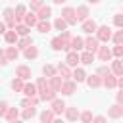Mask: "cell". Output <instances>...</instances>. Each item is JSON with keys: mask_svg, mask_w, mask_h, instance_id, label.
I'll list each match as a JSON object with an SVG mask.
<instances>
[{"mask_svg": "<svg viewBox=\"0 0 123 123\" xmlns=\"http://www.w3.org/2000/svg\"><path fill=\"white\" fill-rule=\"evenodd\" d=\"M62 15H63V19H65L67 23H71V25H73V23L77 21V12H75L73 8H65Z\"/></svg>", "mask_w": 123, "mask_h": 123, "instance_id": "1", "label": "cell"}, {"mask_svg": "<svg viewBox=\"0 0 123 123\" xmlns=\"http://www.w3.org/2000/svg\"><path fill=\"white\" fill-rule=\"evenodd\" d=\"M110 38H111V31H110V27H100V29H98V40L108 42Z\"/></svg>", "mask_w": 123, "mask_h": 123, "instance_id": "2", "label": "cell"}, {"mask_svg": "<svg viewBox=\"0 0 123 123\" xmlns=\"http://www.w3.org/2000/svg\"><path fill=\"white\" fill-rule=\"evenodd\" d=\"M98 58H100L102 62H108V60L111 58V50H110L108 46H102V48L98 50Z\"/></svg>", "mask_w": 123, "mask_h": 123, "instance_id": "3", "label": "cell"}, {"mask_svg": "<svg viewBox=\"0 0 123 123\" xmlns=\"http://www.w3.org/2000/svg\"><path fill=\"white\" fill-rule=\"evenodd\" d=\"M65 62H67V65H77V63L81 62V56H79L77 52H69L67 58H65Z\"/></svg>", "mask_w": 123, "mask_h": 123, "instance_id": "4", "label": "cell"}, {"mask_svg": "<svg viewBox=\"0 0 123 123\" xmlns=\"http://www.w3.org/2000/svg\"><path fill=\"white\" fill-rule=\"evenodd\" d=\"M15 73H17V77H19V79H29V77H31V69H29V67H25V65H19Z\"/></svg>", "mask_w": 123, "mask_h": 123, "instance_id": "5", "label": "cell"}, {"mask_svg": "<svg viewBox=\"0 0 123 123\" xmlns=\"http://www.w3.org/2000/svg\"><path fill=\"white\" fill-rule=\"evenodd\" d=\"M85 44H86L88 52H94V50L98 48V38H94V37H88V38L85 40Z\"/></svg>", "mask_w": 123, "mask_h": 123, "instance_id": "6", "label": "cell"}, {"mask_svg": "<svg viewBox=\"0 0 123 123\" xmlns=\"http://www.w3.org/2000/svg\"><path fill=\"white\" fill-rule=\"evenodd\" d=\"M62 92H63V94H73V92H75V83H71V81L63 83V85H62Z\"/></svg>", "mask_w": 123, "mask_h": 123, "instance_id": "7", "label": "cell"}, {"mask_svg": "<svg viewBox=\"0 0 123 123\" xmlns=\"http://www.w3.org/2000/svg\"><path fill=\"white\" fill-rule=\"evenodd\" d=\"M63 110H65V104H63L62 100H54V102H52V111H54V113H62Z\"/></svg>", "mask_w": 123, "mask_h": 123, "instance_id": "8", "label": "cell"}, {"mask_svg": "<svg viewBox=\"0 0 123 123\" xmlns=\"http://www.w3.org/2000/svg\"><path fill=\"white\" fill-rule=\"evenodd\" d=\"M110 115H111V117H121V115H123V106H121V104L111 106V108H110Z\"/></svg>", "mask_w": 123, "mask_h": 123, "instance_id": "9", "label": "cell"}, {"mask_svg": "<svg viewBox=\"0 0 123 123\" xmlns=\"http://www.w3.org/2000/svg\"><path fill=\"white\" fill-rule=\"evenodd\" d=\"M52 119H54V111L52 110H46V111L40 113V121L42 123H52Z\"/></svg>", "mask_w": 123, "mask_h": 123, "instance_id": "10", "label": "cell"}, {"mask_svg": "<svg viewBox=\"0 0 123 123\" xmlns=\"http://www.w3.org/2000/svg\"><path fill=\"white\" fill-rule=\"evenodd\" d=\"M117 83H119V81H115V77H111L110 73H108V75H106V79H104V85H106L108 88H113Z\"/></svg>", "mask_w": 123, "mask_h": 123, "instance_id": "11", "label": "cell"}, {"mask_svg": "<svg viewBox=\"0 0 123 123\" xmlns=\"http://www.w3.org/2000/svg\"><path fill=\"white\" fill-rule=\"evenodd\" d=\"M62 85H63V83H62L60 77H52V79H50V86H52L54 90H62Z\"/></svg>", "mask_w": 123, "mask_h": 123, "instance_id": "12", "label": "cell"}, {"mask_svg": "<svg viewBox=\"0 0 123 123\" xmlns=\"http://www.w3.org/2000/svg\"><path fill=\"white\" fill-rule=\"evenodd\" d=\"M86 15H88V8L86 6L77 8V19H86Z\"/></svg>", "mask_w": 123, "mask_h": 123, "instance_id": "13", "label": "cell"}, {"mask_svg": "<svg viewBox=\"0 0 123 123\" xmlns=\"http://www.w3.org/2000/svg\"><path fill=\"white\" fill-rule=\"evenodd\" d=\"M25 23H27L29 27H33V25H38V21H37V15H35V13H27V15H25Z\"/></svg>", "mask_w": 123, "mask_h": 123, "instance_id": "14", "label": "cell"}, {"mask_svg": "<svg viewBox=\"0 0 123 123\" xmlns=\"http://www.w3.org/2000/svg\"><path fill=\"white\" fill-rule=\"evenodd\" d=\"M83 29H85L86 33H92V31H96V23H94L92 19H88V21L83 23Z\"/></svg>", "mask_w": 123, "mask_h": 123, "instance_id": "15", "label": "cell"}, {"mask_svg": "<svg viewBox=\"0 0 123 123\" xmlns=\"http://www.w3.org/2000/svg\"><path fill=\"white\" fill-rule=\"evenodd\" d=\"M38 17H40V19H48V17H50V8H48V6H42V8L38 10Z\"/></svg>", "mask_w": 123, "mask_h": 123, "instance_id": "16", "label": "cell"}, {"mask_svg": "<svg viewBox=\"0 0 123 123\" xmlns=\"http://www.w3.org/2000/svg\"><path fill=\"white\" fill-rule=\"evenodd\" d=\"M13 29L17 31V35H23V37H27V35H29V25H15Z\"/></svg>", "mask_w": 123, "mask_h": 123, "instance_id": "17", "label": "cell"}, {"mask_svg": "<svg viewBox=\"0 0 123 123\" xmlns=\"http://www.w3.org/2000/svg\"><path fill=\"white\" fill-rule=\"evenodd\" d=\"M92 60H94V52H85L81 56V62L83 63H92Z\"/></svg>", "mask_w": 123, "mask_h": 123, "instance_id": "18", "label": "cell"}, {"mask_svg": "<svg viewBox=\"0 0 123 123\" xmlns=\"http://www.w3.org/2000/svg\"><path fill=\"white\" fill-rule=\"evenodd\" d=\"M113 73H117V75H123V60H117V62H113Z\"/></svg>", "mask_w": 123, "mask_h": 123, "instance_id": "19", "label": "cell"}, {"mask_svg": "<svg viewBox=\"0 0 123 123\" xmlns=\"http://www.w3.org/2000/svg\"><path fill=\"white\" fill-rule=\"evenodd\" d=\"M23 92H25L27 96H35V94H37V86H35V85H25Z\"/></svg>", "mask_w": 123, "mask_h": 123, "instance_id": "20", "label": "cell"}, {"mask_svg": "<svg viewBox=\"0 0 123 123\" xmlns=\"http://www.w3.org/2000/svg\"><path fill=\"white\" fill-rule=\"evenodd\" d=\"M54 25H56V29H58V31H63V29H65V25H67V21H65L63 17H58Z\"/></svg>", "mask_w": 123, "mask_h": 123, "instance_id": "21", "label": "cell"}, {"mask_svg": "<svg viewBox=\"0 0 123 123\" xmlns=\"http://www.w3.org/2000/svg\"><path fill=\"white\" fill-rule=\"evenodd\" d=\"M52 46H54L56 50H62V48H65V46H63V38H62V37L54 38V40H52Z\"/></svg>", "mask_w": 123, "mask_h": 123, "instance_id": "22", "label": "cell"}, {"mask_svg": "<svg viewBox=\"0 0 123 123\" xmlns=\"http://www.w3.org/2000/svg\"><path fill=\"white\" fill-rule=\"evenodd\" d=\"M83 44H85V40H83V38H73V44H71V48L77 52V50H81V48H83Z\"/></svg>", "mask_w": 123, "mask_h": 123, "instance_id": "23", "label": "cell"}, {"mask_svg": "<svg viewBox=\"0 0 123 123\" xmlns=\"http://www.w3.org/2000/svg\"><path fill=\"white\" fill-rule=\"evenodd\" d=\"M37 27H38L40 33H48V31H50V23H48V21H40Z\"/></svg>", "mask_w": 123, "mask_h": 123, "instance_id": "24", "label": "cell"}, {"mask_svg": "<svg viewBox=\"0 0 123 123\" xmlns=\"http://www.w3.org/2000/svg\"><path fill=\"white\" fill-rule=\"evenodd\" d=\"M37 54H38V52H37V48H35V46L25 48V56H27V58H37Z\"/></svg>", "mask_w": 123, "mask_h": 123, "instance_id": "25", "label": "cell"}, {"mask_svg": "<svg viewBox=\"0 0 123 123\" xmlns=\"http://www.w3.org/2000/svg\"><path fill=\"white\" fill-rule=\"evenodd\" d=\"M100 83H102V81L98 79V75H90V77H88V85H90V86H100Z\"/></svg>", "mask_w": 123, "mask_h": 123, "instance_id": "26", "label": "cell"}, {"mask_svg": "<svg viewBox=\"0 0 123 123\" xmlns=\"http://www.w3.org/2000/svg\"><path fill=\"white\" fill-rule=\"evenodd\" d=\"M77 117H79L77 108H69V110H67V119H71V121H73V119H77Z\"/></svg>", "mask_w": 123, "mask_h": 123, "instance_id": "27", "label": "cell"}, {"mask_svg": "<svg viewBox=\"0 0 123 123\" xmlns=\"http://www.w3.org/2000/svg\"><path fill=\"white\" fill-rule=\"evenodd\" d=\"M35 111H37V110H35V106H33V108H25V111H23V119L33 117V115H35Z\"/></svg>", "mask_w": 123, "mask_h": 123, "instance_id": "28", "label": "cell"}, {"mask_svg": "<svg viewBox=\"0 0 123 123\" xmlns=\"http://www.w3.org/2000/svg\"><path fill=\"white\" fill-rule=\"evenodd\" d=\"M58 71H60V75H63V77H69V69H67V65L60 63V65H58Z\"/></svg>", "mask_w": 123, "mask_h": 123, "instance_id": "29", "label": "cell"}, {"mask_svg": "<svg viewBox=\"0 0 123 123\" xmlns=\"http://www.w3.org/2000/svg\"><path fill=\"white\" fill-rule=\"evenodd\" d=\"M35 104H37V98H33V96L27 98V100H23V108H33Z\"/></svg>", "mask_w": 123, "mask_h": 123, "instance_id": "30", "label": "cell"}, {"mask_svg": "<svg viewBox=\"0 0 123 123\" xmlns=\"http://www.w3.org/2000/svg\"><path fill=\"white\" fill-rule=\"evenodd\" d=\"M4 117H6V119H10V121H15V117H17V110H15V108H13V110H10Z\"/></svg>", "mask_w": 123, "mask_h": 123, "instance_id": "31", "label": "cell"}, {"mask_svg": "<svg viewBox=\"0 0 123 123\" xmlns=\"http://www.w3.org/2000/svg\"><path fill=\"white\" fill-rule=\"evenodd\" d=\"M113 40H115V44H123V29L113 35Z\"/></svg>", "mask_w": 123, "mask_h": 123, "instance_id": "32", "label": "cell"}, {"mask_svg": "<svg viewBox=\"0 0 123 123\" xmlns=\"http://www.w3.org/2000/svg\"><path fill=\"white\" fill-rule=\"evenodd\" d=\"M12 86H13V90H23V88H25L23 83H21V79H15V81L12 83Z\"/></svg>", "mask_w": 123, "mask_h": 123, "instance_id": "33", "label": "cell"}, {"mask_svg": "<svg viewBox=\"0 0 123 123\" xmlns=\"http://www.w3.org/2000/svg\"><path fill=\"white\" fill-rule=\"evenodd\" d=\"M37 86H38V92H44V90L48 88V85H46V81H44V79H38Z\"/></svg>", "mask_w": 123, "mask_h": 123, "instance_id": "34", "label": "cell"}, {"mask_svg": "<svg viewBox=\"0 0 123 123\" xmlns=\"http://www.w3.org/2000/svg\"><path fill=\"white\" fill-rule=\"evenodd\" d=\"M15 38H17V35H15L13 31H10V33H6V42H15Z\"/></svg>", "mask_w": 123, "mask_h": 123, "instance_id": "35", "label": "cell"}, {"mask_svg": "<svg viewBox=\"0 0 123 123\" xmlns=\"http://www.w3.org/2000/svg\"><path fill=\"white\" fill-rule=\"evenodd\" d=\"M6 56H8L10 60H15V58H17V50H15V48H8V52H6Z\"/></svg>", "mask_w": 123, "mask_h": 123, "instance_id": "36", "label": "cell"}, {"mask_svg": "<svg viewBox=\"0 0 123 123\" xmlns=\"http://www.w3.org/2000/svg\"><path fill=\"white\" fill-rule=\"evenodd\" d=\"M73 77H75L77 81H83V79H85V71H83V69H75V73H73Z\"/></svg>", "mask_w": 123, "mask_h": 123, "instance_id": "37", "label": "cell"}, {"mask_svg": "<svg viewBox=\"0 0 123 123\" xmlns=\"http://www.w3.org/2000/svg\"><path fill=\"white\" fill-rule=\"evenodd\" d=\"M23 13H25V8H23V6H17V10H15V19H21Z\"/></svg>", "mask_w": 123, "mask_h": 123, "instance_id": "38", "label": "cell"}, {"mask_svg": "<svg viewBox=\"0 0 123 123\" xmlns=\"http://www.w3.org/2000/svg\"><path fill=\"white\" fill-rule=\"evenodd\" d=\"M42 71H44V75L54 77V67H52V65H44V69H42Z\"/></svg>", "mask_w": 123, "mask_h": 123, "instance_id": "39", "label": "cell"}, {"mask_svg": "<svg viewBox=\"0 0 123 123\" xmlns=\"http://www.w3.org/2000/svg\"><path fill=\"white\" fill-rule=\"evenodd\" d=\"M81 119H83V123H90V119H92V113H90V111H85V113L81 115Z\"/></svg>", "mask_w": 123, "mask_h": 123, "instance_id": "40", "label": "cell"}, {"mask_svg": "<svg viewBox=\"0 0 123 123\" xmlns=\"http://www.w3.org/2000/svg\"><path fill=\"white\" fill-rule=\"evenodd\" d=\"M19 46H21V48H29V46H31V38H29V37H25V38L19 42Z\"/></svg>", "mask_w": 123, "mask_h": 123, "instance_id": "41", "label": "cell"}, {"mask_svg": "<svg viewBox=\"0 0 123 123\" xmlns=\"http://www.w3.org/2000/svg\"><path fill=\"white\" fill-rule=\"evenodd\" d=\"M113 54H115V56H123V44H117V46L113 48Z\"/></svg>", "mask_w": 123, "mask_h": 123, "instance_id": "42", "label": "cell"}, {"mask_svg": "<svg viewBox=\"0 0 123 123\" xmlns=\"http://www.w3.org/2000/svg\"><path fill=\"white\" fill-rule=\"evenodd\" d=\"M113 23H115L117 27H121V29H123V15H115V19H113Z\"/></svg>", "mask_w": 123, "mask_h": 123, "instance_id": "43", "label": "cell"}, {"mask_svg": "<svg viewBox=\"0 0 123 123\" xmlns=\"http://www.w3.org/2000/svg\"><path fill=\"white\" fill-rule=\"evenodd\" d=\"M31 8H42V0H31Z\"/></svg>", "mask_w": 123, "mask_h": 123, "instance_id": "44", "label": "cell"}, {"mask_svg": "<svg viewBox=\"0 0 123 123\" xmlns=\"http://www.w3.org/2000/svg\"><path fill=\"white\" fill-rule=\"evenodd\" d=\"M98 73H100V75H108V73H110V71H108V69H106V67H100V69H98Z\"/></svg>", "mask_w": 123, "mask_h": 123, "instance_id": "45", "label": "cell"}, {"mask_svg": "<svg viewBox=\"0 0 123 123\" xmlns=\"http://www.w3.org/2000/svg\"><path fill=\"white\" fill-rule=\"evenodd\" d=\"M117 102H119V104H123V90H121V92H117Z\"/></svg>", "mask_w": 123, "mask_h": 123, "instance_id": "46", "label": "cell"}, {"mask_svg": "<svg viewBox=\"0 0 123 123\" xmlns=\"http://www.w3.org/2000/svg\"><path fill=\"white\" fill-rule=\"evenodd\" d=\"M94 123H106V119H104V117H96V119H94Z\"/></svg>", "mask_w": 123, "mask_h": 123, "instance_id": "47", "label": "cell"}, {"mask_svg": "<svg viewBox=\"0 0 123 123\" xmlns=\"http://www.w3.org/2000/svg\"><path fill=\"white\" fill-rule=\"evenodd\" d=\"M119 86L123 88V75H121V79H119Z\"/></svg>", "mask_w": 123, "mask_h": 123, "instance_id": "48", "label": "cell"}, {"mask_svg": "<svg viewBox=\"0 0 123 123\" xmlns=\"http://www.w3.org/2000/svg\"><path fill=\"white\" fill-rule=\"evenodd\" d=\"M56 4H63V2H67V0H54Z\"/></svg>", "mask_w": 123, "mask_h": 123, "instance_id": "49", "label": "cell"}, {"mask_svg": "<svg viewBox=\"0 0 123 123\" xmlns=\"http://www.w3.org/2000/svg\"><path fill=\"white\" fill-rule=\"evenodd\" d=\"M52 123H63V121H60V119H54V121H52Z\"/></svg>", "mask_w": 123, "mask_h": 123, "instance_id": "50", "label": "cell"}, {"mask_svg": "<svg viewBox=\"0 0 123 123\" xmlns=\"http://www.w3.org/2000/svg\"><path fill=\"white\" fill-rule=\"evenodd\" d=\"M88 2H98V0H88Z\"/></svg>", "mask_w": 123, "mask_h": 123, "instance_id": "51", "label": "cell"}, {"mask_svg": "<svg viewBox=\"0 0 123 123\" xmlns=\"http://www.w3.org/2000/svg\"><path fill=\"white\" fill-rule=\"evenodd\" d=\"M12 123H21V121H12Z\"/></svg>", "mask_w": 123, "mask_h": 123, "instance_id": "52", "label": "cell"}]
</instances>
